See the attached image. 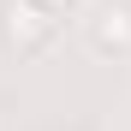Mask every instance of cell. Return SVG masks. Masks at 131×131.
Masks as SVG:
<instances>
[{
	"label": "cell",
	"mask_w": 131,
	"mask_h": 131,
	"mask_svg": "<svg viewBox=\"0 0 131 131\" xmlns=\"http://www.w3.org/2000/svg\"><path fill=\"white\" fill-rule=\"evenodd\" d=\"M54 30H60V18L42 12L36 0H6V6H0V42H6L12 54H42L54 42Z\"/></svg>",
	"instance_id": "6da1fadb"
},
{
	"label": "cell",
	"mask_w": 131,
	"mask_h": 131,
	"mask_svg": "<svg viewBox=\"0 0 131 131\" xmlns=\"http://www.w3.org/2000/svg\"><path fill=\"white\" fill-rule=\"evenodd\" d=\"M90 42L101 54H125L131 48V6H101L95 24H90Z\"/></svg>",
	"instance_id": "7a4b0ae2"
},
{
	"label": "cell",
	"mask_w": 131,
	"mask_h": 131,
	"mask_svg": "<svg viewBox=\"0 0 131 131\" xmlns=\"http://www.w3.org/2000/svg\"><path fill=\"white\" fill-rule=\"evenodd\" d=\"M36 6H42V12H60V6H72V0H36Z\"/></svg>",
	"instance_id": "3957f363"
}]
</instances>
